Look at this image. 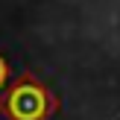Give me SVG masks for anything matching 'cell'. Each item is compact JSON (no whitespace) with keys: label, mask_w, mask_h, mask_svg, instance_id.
I'll return each instance as SVG.
<instances>
[{"label":"cell","mask_w":120,"mask_h":120,"mask_svg":"<svg viewBox=\"0 0 120 120\" xmlns=\"http://www.w3.org/2000/svg\"><path fill=\"white\" fill-rule=\"evenodd\" d=\"M56 109L59 97L32 73H21L0 91V114L6 120H50Z\"/></svg>","instance_id":"6da1fadb"},{"label":"cell","mask_w":120,"mask_h":120,"mask_svg":"<svg viewBox=\"0 0 120 120\" xmlns=\"http://www.w3.org/2000/svg\"><path fill=\"white\" fill-rule=\"evenodd\" d=\"M9 85V64H6V59L0 56V91Z\"/></svg>","instance_id":"7a4b0ae2"}]
</instances>
